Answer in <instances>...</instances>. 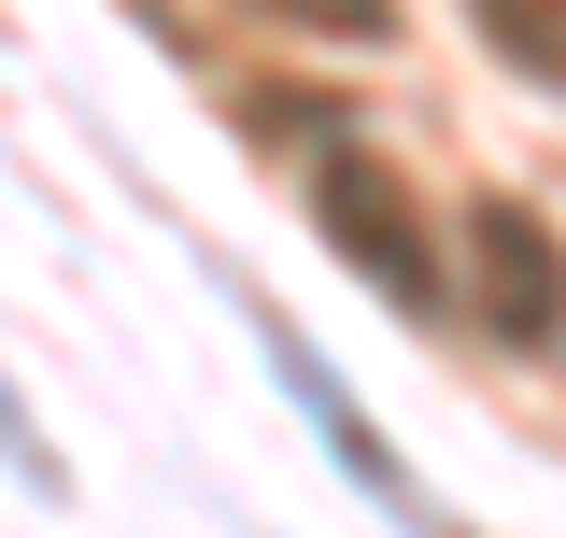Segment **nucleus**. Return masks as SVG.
I'll return each mask as SVG.
<instances>
[{"label":"nucleus","instance_id":"nucleus-1","mask_svg":"<svg viewBox=\"0 0 566 538\" xmlns=\"http://www.w3.org/2000/svg\"><path fill=\"white\" fill-rule=\"evenodd\" d=\"M312 227H326V256H340L368 298H397V312H439V298H453L439 227H424V199H411V170H397V156L326 142V156H312Z\"/></svg>","mask_w":566,"mask_h":538},{"label":"nucleus","instance_id":"nucleus-2","mask_svg":"<svg viewBox=\"0 0 566 538\" xmlns=\"http://www.w3.org/2000/svg\"><path fill=\"white\" fill-rule=\"evenodd\" d=\"M468 298H482V327L510 354H553L566 340V241L524 199H482L468 213Z\"/></svg>","mask_w":566,"mask_h":538},{"label":"nucleus","instance_id":"nucleus-3","mask_svg":"<svg viewBox=\"0 0 566 538\" xmlns=\"http://www.w3.org/2000/svg\"><path fill=\"white\" fill-rule=\"evenodd\" d=\"M270 369H283V397L312 411V439H326V454H340V468L368 482V510H397V525H424V538H453V525H439V510H424V496H411V468H397V454H382V439H368V411L340 397V369H326V354H312V340L283 327V312H270Z\"/></svg>","mask_w":566,"mask_h":538},{"label":"nucleus","instance_id":"nucleus-4","mask_svg":"<svg viewBox=\"0 0 566 538\" xmlns=\"http://www.w3.org/2000/svg\"><path fill=\"white\" fill-rule=\"evenodd\" d=\"M468 29H482L524 85H553V100H566V0H468Z\"/></svg>","mask_w":566,"mask_h":538},{"label":"nucleus","instance_id":"nucleus-5","mask_svg":"<svg viewBox=\"0 0 566 538\" xmlns=\"http://www.w3.org/2000/svg\"><path fill=\"white\" fill-rule=\"evenodd\" d=\"M255 14H283L297 43H340V58H368V43H397V0H255Z\"/></svg>","mask_w":566,"mask_h":538},{"label":"nucleus","instance_id":"nucleus-6","mask_svg":"<svg viewBox=\"0 0 566 538\" xmlns=\"http://www.w3.org/2000/svg\"><path fill=\"white\" fill-rule=\"evenodd\" d=\"M0 454H14V468L43 482V496H57V454H43V439H29V411H14V383H0Z\"/></svg>","mask_w":566,"mask_h":538}]
</instances>
